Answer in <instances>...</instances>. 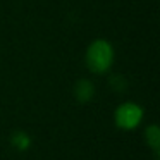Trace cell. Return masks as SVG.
<instances>
[{
    "label": "cell",
    "instance_id": "obj_4",
    "mask_svg": "<svg viewBox=\"0 0 160 160\" xmlns=\"http://www.w3.org/2000/svg\"><path fill=\"white\" fill-rule=\"evenodd\" d=\"M11 143L18 152H26L31 146V138L26 131H14L11 136Z\"/></svg>",
    "mask_w": 160,
    "mask_h": 160
},
{
    "label": "cell",
    "instance_id": "obj_1",
    "mask_svg": "<svg viewBox=\"0 0 160 160\" xmlns=\"http://www.w3.org/2000/svg\"><path fill=\"white\" fill-rule=\"evenodd\" d=\"M114 62V50L110 43L105 40H97L93 42L86 50V66L91 72L103 74L110 69Z\"/></svg>",
    "mask_w": 160,
    "mask_h": 160
},
{
    "label": "cell",
    "instance_id": "obj_2",
    "mask_svg": "<svg viewBox=\"0 0 160 160\" xmlns=\"http://www.w3.org/2000/svg\"><path fill=\"white\" fill-rule=\"evenodd\" d=\"M143 119V110L141 107H138L132 102H126V103L119 105L117 110L114 114V121L115 126L124 131H129V129L138 128V124L141 122Z\"/></svg>",
    "mask_w": 160,
    "mask_h": 160
},
{
    "label": "cell",
    "instance_id": "obj_3",
    "mask_svg": "<svg viewBox=\"0 0 160 160\" xmlns=\"http://www.w3.org/2000/svg\"><path fill=\"white\" fill-rule=\"evenodd\" d=\"M93 95H95V86H93L91 81L79 79L76 84H74V97H76V100L81 102V103L90 102L91 98H93Z\"/></svg>",
    "mask_w": 160,
    "mask_h": 160
},
{
    "label": "cell",
    "instance_id": "obj_5",
    "mask_svg": "<svg viewBox=\"0 0 160 160\" xmlns=\"http://www.w3.org/2000/svg\"><path fill=\"white\" fill-rule=\"evenodd\" d=\"M145 139H146L150 148L158 155L160 153V129H158V126H155V124L148 126L145 131Z\"/></svg>",
    "mask_w": 160,
    "mask_h": 160
},
{
    "label": "cell",
    "instance_id": "obj_6",
    "mask_svg": "<svg viewBox=\"0 0 160 160\" xmlns=\"http://www.w3.org/2000/svg\"><path fill=\"white\" fill-rule=\"evenodd\" d=\"M108 83H110V88L115 93H122V91H126V88H128V81H126L124 76H121V74H114Z\"/></svg>",
    "mask_w": 160,
    "mask_h": 160
}]
</instances>
